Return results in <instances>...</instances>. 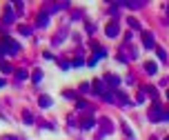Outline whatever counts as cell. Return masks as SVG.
Instances as JSON below:
<instances>
[{
    "mask_svg": "<svg viewBox=\"0 0 169 140\" xmlns=\"http://www.w3.org/2000/svg\"><path fill=\"white\" fill-rule=\"evenodd\" d=\"M158 58H160V60H165V58H167V54H165L162 49H158Z\"/></svg>",
    "mask_w": 169,
    "mask_h": 140,
    "instance_id": "obj_7",
    "label": "cell"
},
{
    "mask_svg": "<svg viewBox=\"0 0 169 140\" xmlns=\"http://www.w3.org/2000/svg\"><path fill=\"white\" fill-rule=\"evenodd\" d=\"M3 140H16V138H11V136H7V138H3Z\"/></svg>",
    "mask_w": 169,
    "mask_h": 140,
    "instance_id": "obj_8",
    "label": "cell"
},
{
    "mask_svg": "<svg viewBox=\"0 0 169 140\" xmlns=\"http://www.w3.org/2000/svg\"><path fill=\"white\" fill-rule=\"evenodd\" d=\"M145 69H147V74H156V62H147V67H145Z\"/></svg>",
    "mask_w": 169,
    "mask_h": 140,
    "instance_id": "obj_4",
    "label": "cell"
},
{
    "mask_svg": "<svg viewBox=\"0 0 169 140\" xmlns=\"http://www.w3.org/2000/svg\"><path fill=\"white\" fill-rule=\"evenodd\" d=\"M145 47H147V49H154V38H151V34H145Z\"/></svg>",
    "mask_w": 169,
    "mask_h": 140,
    "instance_id": "obj_2",
    "label": "cell"
},
{
    "mask_svg": "<svg viewBox=\"0 0 169 140\" xmlns=\"http://www.w3.org/2000/svg\"><path fill=\"white\" fill-rule=\"evenodd\" d=\"M167 140H169V138H167Z\"/></svg>",
    "mask_w": 169,
    "mask_h": 140,
    "instance_id": "obj_9",
    "label": "cell"
},
{
    "mask_svg": "<svg viewBox=\"0 0 169 140\" xmlns=\"http://www.w3.org/2000/svg\"><path fill=\"white\" fill-rule=\"evenodd\" d=\"M116 34H118V27H116V25H109V27H107V36H109V38H116Z\"/></svg>",
    "mask_w": 169,
    "mask_h": 140,
    "instance_id": "obj_3",
    "label": "cell"
},
{
    "mask_svg": "<svg viewBox=\"0 0 169 140\" xmlns=\"http://www.w3.org/2000/svg\"><path fill=\"white\" fill-rule=\"evenodd\" d=\"M162 118H165V113H162V111H160V107L156 105V107L151 109V120L156 122V120H162Z\"/></svg>",
    "mask_w": 169,
    "mask_h": 140,
    "instance_id": "obj_1",
    "label": "cell"
},
{
    "mask_svg": "<svg viewBox=\"0 0 169 140\" xmlns=\"http://www.w3.org/2000/svg\"><path fill=\"white\" fill-rule=\"evenodd\" d=\"M18 78H20V80L27 78V71H25V69H20V71H18Z\"/></svg>",
    "mask_w": 169,
    "mask_h": 140,
    "instance_id": "obj_6",
    "label": "cell"
},
{
    "mask_svg": "<svg viewBox=\"0 0 169 140\" xmlns=\"http://www.w3.org/2000/svg\"><path fill=\"white\" fill-rule=\"evenodd\" d=\"M40 105H42V107H49V105H51V100L47 98V96H42V98H40Z\"/></svg>",
    "mask_w": 169,
    "mask_h": 140,
    "instance_id": "obj_5",
    "label": "cell"
}]
</instances>
